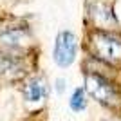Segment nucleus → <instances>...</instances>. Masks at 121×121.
<instances>
[{
  "label": "nucleus",
  "instance_id": "f257e3e1",
  "mask_svg": "<svg viewBox=\"0 0 121 121\" xmlns=\"http://www.w3.org/2000/svg\"><path fill=\"white\" fill-rule=\"evenodd\" d=\"M89 40V45L98 60L105 61L107 65H121V35L107 29H96Z\"/></svg>",
  "mask_w": 121,
  "mask_h": 121
},
{
  "label": "nucleus",
  "instance_id": "f03ea898",
  "mask_svg": "<svg viewBox=\"0 0 121 121\" xmlns=\"http://www.w3.org/2000/svg\"><path fill=\"white\" fill-rule=\"evenodd\" d=\"M85 91L98 103H101L103 107L110 108V110H117L121 107V94L116 89V85L98 72H87L85 74Z\"/></svg>",
  "mask_w": 121,
  "mask_h": 121
},
{
  "label": "nucleus",
  "instance_id": "7ed1b4c3",
  "mask_svg": "<svg viewBox=\"0 0 121 121\" xmlns=\"http://www.w3.org/2000/svg\"><path fill=\"white\" fill-rule=\"evenodd\" d=\"M76 51H78V40L74 33L71 31H61L56 36L52 58L60 67H69L76 60Z\"/></svg>",
  "mask_w": 121,
  "mask_h": 121
},
{
  "label": "nucleus",
  "instance_id": "20e7f679",
  "mask_svg": "<svg viewBox=\"0 0 121 121\" xmlns=\"http://www.w3.org/2000/svg\"><path fill=\"white\" fill-rule=\"evenodd\" d=\"M25 74V65L22 58L9 52H0V80L4 81H15L20 80Z\"/></svg>",
  "mask_w": 121,
  "mask_h": 121
},
{
  "label": "nucleus",
  "instance_id": "39448f33",
  "mask_svg": "<svg viewBox=\"0 0 121 121\" xmlns=\"http://www.w3.org/2000/svg\"><path fill=\"white\" fill-rule=\"evenodd\" d=\"M89 16L94 20V24H96L99 29H110V25L117 24L112 7H108L107 4H101V2L91 4V7H89Z\"/></svg>",
  "mask_w": 121,
  "mask_h": 121
},
{
  "label": "nucleus",
  "instance_id": "423d86ee",
  "mask_svg": "<svg viewBox=\"0 0 121 121\" xmlns=\"http://www.w3.org/2000/svg\"><path fill=\"white\" fill-rule=\"evenodd\" d=\"M24 94H25V98H27V101H42L47 96V85L42 80L35 78V80H31L29 83L25 85Z\"/></svg>",
  "mask_w": 121,
  "mask_h": 121
},
{
  "label": "nucleus",
  "instance_id": "0eeeda50",
  "mask_svg": "<svg viewBox=\"0 0 121 121\" xmlns=\"http://www.w3.org/2000/svg\"><path fill=\"white\" fill-rule=\"evenodd\" d=\"M25 40V33L20 29H11V31H5L4 35L0 36V45L4 49L11 51V49H18V47L24 43Z\"/></svg>",
  "mask_w": 121,
  "mask_h": 121
},
{
  "label": "nucleus",
  "instance_id": "6e6552de",
  "mask_svg": "<svg viewBox=\"0 0 121 121\" xmlns=\"http://www.w3.org/2000/svg\"><path fill=\"white\" fill-rule=\"evenodd\" d=\"M69 107H71V110H74V112H81L83 108H85V107H87V94H85V89H81V87L74 89L71 99H69Z\"/></svg>",
  "mask_w": 121,
  "mask_h": 121
},
{
  "label": "nucleus",
  "instance_id": "1a4fd4ad",
  "mask_svg": "<svg viewBox=\"0 0 121 121\" xmlns=\"http://www.w3.org/2000/svg\"><path fill=\"white\" fill-rule=\"evenodd\" d=\"M63 83H65L63 80H56V91H58V92L63 91Z\"/></svg>",
  "mask_w": 121,
  "mask_h": 121
},
{
  "label": "nucleus",
  "instance_id": "9d476101",
  "mask_svg": "<svg viewBox=\"0 0 121 121\" xmlns=\"http://www.w3.org/2000/svg\"><path fill=\"white\" fill-rule=\"evenodd\" d=\"M103 121H121L119 117H116V116H112V117H105Z\"/></svg>",
  "mask_w": 121,
  "mask_h": 121
}]
</instances>
